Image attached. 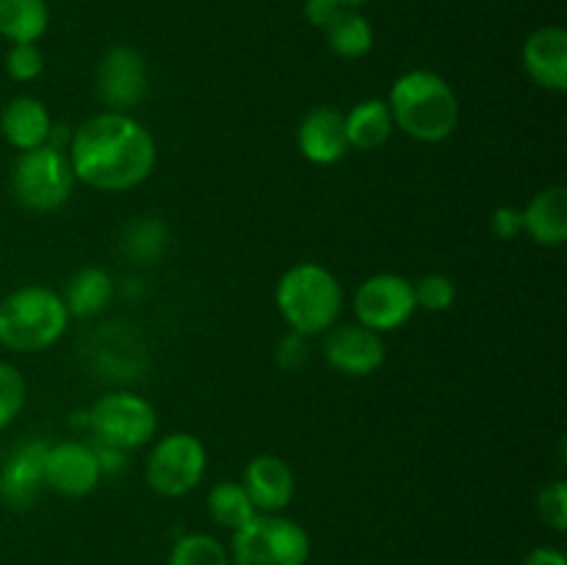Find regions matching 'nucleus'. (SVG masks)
<instances>
[{
    "label": "nucleus",
    "mask_w": 567,
    "mask_h": 565,
    "mask_svg": "<svg viewBox=\"0 0 567 565\" xmlns=\"http://www.w3.org/2000/svg\"><path fill=\"white\" fill-rule=\"evenodd\" d=\"M66 155L75 181L116 194L142 186L153 175L158 147L136 116L103 109L72 131Z\"/></svg>",
    "instance_id": "f257e3e1"
},
{
    "label": "nucleus",
    "mask_w": 567,
    "mask_h": 565,
    "mask_svg": "<svg viewBox=\"0 0 567 565\" xmlns=\"http://www.w3.org/2000/svg\"><path fill=\"white\" fill-rule=\"evenodd\" d=\"M396 131L424 144L446 142L460 125V97L452 83L432 70H408L385 97Z\"/></svg>",
    "instance_id": "f03ea898"
},
{
    "label": "nucleus",
    "mask_w": 567,
    "mask_h": 565,
    "mask_svg": "<svg viewBox=\"0 0 567 565\" xmlns=\"http://www.w3.org/2000/svg\"><path fill=\"white\" fill-rule=\"evenodd\" d=\"M343 286L327 266L316 260H299L288 266L275 288V305L288 330L297 336H324L341 321Z\"/></svg>",
    "instance_id": "7ed1b4c3"
},
{
    "label": "nucleus",
    "mask_w": 567,
    "mask_h": 565,
    "mask_svg": "<svg viewBox=\"0 0 567 565\" xmlns=\"http://www.w3.org/2000/svg\"><path fill=\"white\" fill-rule=\"evenodd\" d=\"M70 327V310L55 288L20 286L0 299V347L17 355L44 352Z\"/></svg>",
    "instance_id": "20e7f679"
},
{
    "label": "nucleus",
    "mask_w": 567,
    "mask_h": 565,
    "mask_svg": "<svg viewBox=\"0 0 567 565\" xmlns=\"http://www.w3.org/2000/svg\"><path fill=\"white\" fill-rule=\"evenodd\" d=\"M75 183L70 155L53 144L17 153L14 164H11V197L20 203V208L31 210V214L59 210L72 197Z\"/></svg>",
    "instance_id": "39448f33"
},
{
    "label": "nucleus",
    "mask_w": 567,
    "mask_h": 565,
    "mask_svg": "<svg viewBox=\"0 0 567 565\" xmlns=\"http://www.w3.org/2000/svg\"><path fill=\"white\" fill-rule=\"evenodd\" d=\"M233 565H308L310 535L302 524L282 513H258L233 532Z\"/></svg>",
    "instance_id": "423d86ee"
},
{
    "label": "nucleus",
    "mask_w": 567,
    "mask_h": 565,
    "mask_svg": "<svg viewBox=\"0 0 567 565\" xmlns=\"http://www.w3.org/2000/svg\"><path fill=\"white\" fill-rule=\"evenodd\" d=\"M83 424L92 432L94 443L133 452L155 441L158 413L144 397L133 391H109L92 402L83 413Z\"/></svg>",
    "instance_id": "0eeeda50"
},
{
    "label": "nucleus",
    "mask_w": 567,
    "mask_h": 565,
    "mask_svg": "<svg viewBox=\"0 0 567 565\" xmlns=\"http://www.w3.org/2000/svg\"><path fill=\"white\" fill-rule=\"evenodd\" d=\"M208 471V449L192 432H169L153 443L144 463L150 491L164 499L188 496Z\"/></svg>",
    "instance_id": "6e6552de"
},
{
    "label": "nucleus",
    "mask_w": 567,
    "mask_h": 565,
    "mask_svg": "<svg viewBox=\"0 0 567 565\" xmlns=\"http://www.w3.org/2000/svg\"><path fill=\"white\" fill-rule=\"evenodd\" d=\"M352 310L358 325L369 327L380 336L399 330L419 310L413 280L396 275V271H377L358 286L352 297Z\"/></svg>",
    "instance_id": "1a4fd4ad"
},
{
    "label": "nucleus",
    "mask_w": 567,
    "mask_h": 565,
    "mask_svg": "<svg viewBox=\"0 0 567 565\" xmlns=\"http://www.w3.org/2000/svg\"><path fill=\"white\" fill-rule=\"evenodd\" d=\"M94 94L105 111L136 109L147 94V61L136 48L114 44L105 50L94 70Z\"/></svg>",
    "instance_id": "9d476101"
},
{
    "label": "nucleus",
    "mask_w": 567,
    "mask_h": 565,
    "mask_svg": "<svg viewBox=\"0 0 567 565\" xmlns=\"http://www.w3.org/2000/svg\"><path fill=\"white\" fill-rule=\"evenodd\" d=\"M385 338L358 321H347L324 332V360L343 377H371L385 366Z\"/></svg>",
    "instance_id": "9b49d317"
},
{
    "label": "nucleus",
    "mask_w": 567,
    "mask_h": 565,
    "mask_svg": "<svg viewBox=\"0 0 567 565\" xmlns=\"http://www.w3.org/2000/svg\"><path fill=\"white\" fill-rule=\"evenodd\" d=\"M103 480L92 443L59 441L44 452V487L66 499L89 496Z\"/></svg>",
    "instance_id": "f8f14e48"
},
{
    "label": "nucleus",
    "mask_w": 567,
    "mask_h": 565,
    "mask_svg": "<svg viewBox=\"0 0 567 565\" xmlns=\"http://www.w3.org/2000/svg\"><path fill=\"white\" fill-rule=\"evenodd\" d=\"M44 452L48 441H22L0 463V504L6 510H31L48 487H44Z\"/></svg>",
    "instance_id": "ddd939ff"
},
{
    "label": "nucleus",
    "mask_w": 567,
    "mask_h": 565,
    "mask_svg": "<svg viewBox=\"0 0 567 565\" xmlns=\"http://www.w3.org/2000/svg\"><path fill=\"white\" fill-rule=\"evenodd\" d=\"M241 485L258 513H286L297 496V476L280 454H258L249 460Z\"/></svg>",
    "instance_id": "4468645a"
},
{
    "label": "nucleus",
    "mask_w": 567,
    "mask_h": 565,
    "mask_svg": "<svg viewBox=\"0 0 567 565\" xmlns=\"http://www.w3.org/2000/svg\"><path fill=\"white\" fill-rule=\"evenodd\" d=\"M297 150L305 161L316 166L338 164L349 153L343 111L332 109V105L310 109L297 127Z\"/></svg>",
    "instance_id": "2eb2a0df"
},
{
    "label": "nucleus",
    "mask_w": 567,
    "mask_h": 565,
    "mask_svg": "<svg viewBox=\"0 0 567 565\" xmlns=\"http://www.w3.org/2000/svg\"><path fill=\"white\" fill-rule=\"evenodd\" d=\"M520 61L532 81L546 92H567V31L543 25L526 37Z\"/></svg>",
    "instance_id": "dca6fc26"
},
{
    "label": "nucleus",
    "mask_w": 567,
    "mask_h": 565,
    "mask_svg": "<svg viewBox=\"0 0 567 565\" xmlns=\"http://www.w3.org/2000/svg\"><path fill=\"white\" fill-rule=\"evenodd\" d=\"M53 125L55 122L50 116L48 105L39 97H31V94H14L3 105V111H0V136L17 153H25V150H37L42 144H48Z\"/></svg>",
    "instance_id": "f3484780"
},
{
    "label": "nucleus",
    "mask_w": 567,
    "mask_h": 565,
    "mask_svg": "<svg viewBox=\"0 0 567 565\" xmlns=\"http://www.w3.org/2000/svg\"><path fill=\"white\" fill-rule=\"evenodd\" d=\"M524 233L540 247H563L567 242V188L546 186L524 208Z\"/></svg>",
    "instance_id": "a211bd4d"
},
{
    "label": "nucleus",
    "mask_w": 567,
    "mask_h": 565,
    "mask_svg": "<svg viewBox=\"0 0 567 565\" xmlns=\"http://www.w3.org/2000/svg\"><path fill=\"white\" fill-rule=\"evenodd\" d=\"M114 297V277L103 269V266H83L75 275L66 280L64 299L70 319H92V316L103 314Z\"/></svg>",
    "instance_id": "6ab92c4d"
},
{
    "label": "nucleus",
    "mask_w": 567,
    "mask_h": 565,
    "mask_svg": "<svg viewBox=\"0 0 567 565\" xmlns=\"http://www.w3.org/2000/svg\"><path fill=\"white\" fill-rule=\"evenodd\" d=\"M343 125H347L349 150H360V153L380 150L391 138V133L396 131L385 97H369L354 103L343 114Z\"/></svg>",
    "instance_id": "aec40b11"
},
{
    "label": "nucleus",
    "mask_w": 567,
    "mask_h": 565,
    "mask_svg": "<svg viewBox=\"0 0 567 565\" xmlns=\"http://www.w3.org/2000/svg\"><path fill=\"white\" fill-rule=\"evenodd\" d=\"M48 25V0H0V37L9 44L39 42Z\"/></svg>",
    "instance_id": "412c9836"
},
{
    "label": "nucleus",
    "mask_w": 567,
    "mask_h": 565,
    "mask_svg": "<svg viewBox=\"0 0 567 565\" xmlns=\"http://www.w3.org/2000/svg\"><path fill=\"white\" fill-rule=\"evenodd\" d=\"M166 247H169V230L164 222L153 216L133 219L120 236V253L131 264H155L166 253Z\"/></svg>",
    "instance_id": "4be33fe9"
},
{
    "label": "nucleus",
    "mask_w": 567,
    "mask_h": 565,
    "mask_svg": "<svg viewBox=\"0 0 567 565\" xmlns=\"http://www.w3.org/2000/svg\"><path fill=\"white\" fill-rule=\"evenodd\" d=\"M205 507H208V515L214 524H219L221 530H230V532L241 530L252 515H258V510H255V504L249 502L244 485L236 480L216 482V485L208 491Z\"/></svg>",
    "instance_id": "5701e85b"
},
{
    "label": "nucleus",
    "mask_w": 567,
    "mask_h": 565,
    "mask_svg": "<svg viewBox=\"0 0 567 565\" xmlns=\"http://www.w3.org/2000/svg\"><path fill=\"white\" fill-rule=\"evenodd\" d=\"M324 37L332 53L347 61L363 59L374 48V28L358 9H343L341 17L327 28Z\"/></svg>",
    "instance_id": "b1692460"
},
{
    "label": "nucleus",
    "mask_w": 567,
    "mask_h": 565,
    "mask_svg": "<svg viewBox=\"0 0 567 565\" xmlns=\"http://www.w3.org/2000/svg\"><path fill=\"white\" fill-rule=\"evenodd\" d=\"M166 565H233L230 552L219 537L208 535V532H188V535L177 537L175 546L169 552V563Z\"/></svg>",
    "instance_id": "393cba45"
},
{
    "label": "nucleus",
    "mask_w": 567,
    "mask_h": 565,
    "mask_svg": "<svg viewBox=\"0 0 567 565\" xmlns=\"http://www.w3.org/2000/svg\"><path fill=\"white\" fill-rule=\"evenodd\" d=\"M28 386L22 371L9 360H0V432L9 430L17 419H20L22 408H25Z\"/></svg>",
    "instance_id": "a878e982"
},
{
    "label": "nucleus",
    "mask_w": 567,
    "mask_h": 565,
    "mask_svg": "<svg viewBox=\"0 0 567 565\" xmlns=\"http://www.w3.org/2000/svg\"><path fill=\"white\" fill-rule=\"evenodd\" d=\"M415 305L419 310H426V314H443L454 305L457 299V286L449 275L443 271H430V275H421L419 280L413 282Z\"/></svg>",
    "instance_id": "bb28decb"
},
{
    "label": "nucleus",
    "mask_w": 567,
    "mask_h": 565,
    "mask_svg": "<svg viewBox=\"0 0 567 565\" xmlns=\"http://www.w3.org/2000/svg\"><path fill=\"white\" fill-rule=\"evenodd\" d=\"M3 70L11 81L31 83L44 72V53L39 50L37 42L9 44L3 59Z\"/></svg>",
    "instance_id": "cd10ccee"
},
{
    "label": "nucleus",
    "mask_w": 567,
    "mask_h": 565,
    "mask_svg": "<svg viewBox=\"0 0 567 565\" xmlns=\"http://www.w3.org/2000/svg\"><path fill=\"white\" fill-rule=\"evenodd\" d=\"M537 518L546 526H551L554 532L567 530V482L554 480L548 485L540 487L537 493Z\"/></svg>",
    "instance_id": "c85d7f7f"
},
{
    "label": "nucleus",
    "mask_w": 567,
    "mask_h": 565,
    "mask_svg": "<svg viewBox=\"0 0 567 565\" xmlns=\"http://www.w3.org/2000/svg\"><path fill=\"white\" fill-rule=\"evenodd\" d=\"M491 233L498 242H515L524 233V208H518V205H498L491 214Z\"/></svg>",
    "instance_id": "c756f323"
},
{
    "label": "nucleus",
    "mask_w": 567,
    "mask_h": 565,
    "mask_svg": "<svg viewBox=\"0 0 567 565\" xmlns=\"http://www.w3.org/2000/svg\"><path fill=\"white\" fill-rule=\"evenodd\" d=\"M275 358L286 371L299 369V366L308 360V338L297 336V332L288 330V336H282L280 341H277Z\"/></svg>",
    "instance_id": "7c9ffc66"
},
{
    "label": "nucleus",
    "mask_w": 567,
    "mask_h": 565,
    "mask_svg": "<svg viewBox=\"0 0 567 565\" xmlns=\"http://www.w3.org/2000/svg\"><path fill=\"white\" fill-rule=\"evenodd\" d=\"M347 6L341 0H305V20L319 31H327L341 17Z\"/></svg>",
    "instance_id": "2f4dec72"
},
{
    "label": "nucleus",
    "mask_w": 567,
    "mask_h": 565,
    "mask_svg": "<svg viewBox=\"0 0 567 565\" xmlns=\"http://www.w3.org/2000/svg\"><path fill=\"white\" fill-rule=\"evenodd\" d=\"M94 454H97V463H100V471L105 474H120L122 469H125V454L127 452H120V449H111V446H103V443H92Z\"/></svg>",
    "instance_id": "473e14b6"
},
{
    "label": "nucleus",
    "mask_w": 567,
    "mask_h": 565,
    "mask_svg": "<svg viewBox=\"0 0 567 565\" xmlns=\"http://www.w3.org/2000/svg\"><path fill=\"white\" fill-rule=\"evenodd\" d=\"M520 565H567V557L554 546H535Z\"/></svg>",
    "instance_id": "72a5a7b5"
},
{
    "label": "nucleus",
    "mask_w": 567,
    "mask_h": 565,
    "mask_svg": "<svg viewBox=\"0 0 567 565\" xmlns=\"http://www.w3.org/2000/svg\"><path fill=\"white\" fill-rule=\"evenodd\" d=\"M343 6H347V9H358V6H363L365 0H341Z\"/></svg>",
    "instance_id": "f704fd0d"
}]
</instances>
